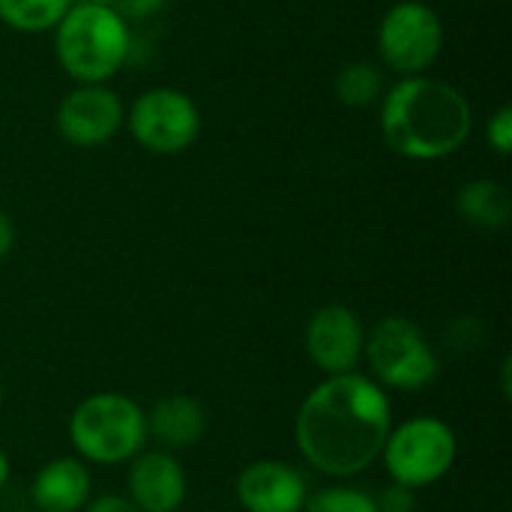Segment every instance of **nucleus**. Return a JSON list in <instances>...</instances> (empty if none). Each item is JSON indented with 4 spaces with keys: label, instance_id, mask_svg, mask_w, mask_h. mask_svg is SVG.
Wrapping results in <instances>:
<instances>
[{
    "label": "nucleus",
    "instance_id": "1",
    "mask_svg": "<svg viewBox=\"0 0 512 512\" xmlns=\"http://www.w3.org/2000/svg\"><path fill=\"white\" fill-rule=\"evenodd\" d=\"M393 429L384 387L366 375H330L300 405L297 447L327 477H354L381 459Z\"/></svg>",
    "mask_w": 512,
    "mask_h": 512
},
{
    "label": "nucleus",
    "instance_id": "2",
    "mask_svg": "<svg viewBox=\"0 0 512 512\" xmlns=\"http://www.w3.org/2000/svg\"><path fill=\"white\" fill-rule=\"evenodd\" d=\"M474 126L465 93L429 75L402 78L384 93L381 132L390 150L405 159L432 162L456 153Z\"/></svg>",
    "mask_w": 512,
    "mask_h": 512
},
{
    "label": "nucleus",
    "instance_id": "3",
    "mask_svg": "<svg viewBox=\"0 0 512 512\" xmlns=\"http://www.w3.org/2000/svg\"><path fill=\"white\" fill-rule=\"evenodd\" d=\"M54 30L57 60L78 84H102L129 57V27L108 6L72 3Z\"/></svg>",
    "mask_w": 512,
    "mask_h": 512
},
{
    "label": "nucleus",
    "instance_id": "4",
    "mask_svg": "<svg viewBox=\"0 0 512 512\" xmlns=\"http://www.w3.org/2000/svg\"><path fill=\"white\" fill-rule=\"evenodd\" d=\"M69 441L81 459L120 465L138 456L147 441L144 411L120 393H93L69 417Z\"/></svg>",
    "mask_w": 512,
    "mask_h": 512
},
{
    "label": "nucleus",
    "instance_id": "5",
    "mask_svg": "<svg viewBox=\"0 0 512 512\" xmlns=\"http://www.w3.org/2000/svg\"><path fill=\"white\" fill-rule=\"evenodd\" d=\"M381 459L393 483L423 489L438 483L456 462V435L438 417H414L390 429Z\"/></svg>",
    "mask_w": 512,
    "mask_h": 512
},
{
    "label": "nucleus",
    "instance_id": "6",
    "mask_svg": "<svg viewBox=\"0 0 512 512\" xmlns=\"http://www.w3.org/2000/svg\"><path fill=\"white\" fill-rule=\"evenodd\" d=\"M363 354L369 357L372 375L393 390H420L438 375V357L432 345L426 342L423 330L402 315L381 318L369 333Z\"/></svg>",
    "mask_w": 512,
    "mask_h": 512
},
{
    "label": "nucleus",
    "instance_id": "7",
    "mask_svg": "<svg viewBox=\"0 0 512 512\" xmlns=\"http://www.w3.org/2000/svg\"><path fill=\"white\" fill-rule=\"evenodd\" d=\"M444 27L435 9L417 0H402L387 9L378 27V48L384 63L402 78L423 75L441 54Z\"/></svg>",
    "mask_w": 512,
    "mask_h": 512
},
{
    "label": "nucleus",
    "instance_id": "8",
    "mask_svg": "<svg viewBox=\"0 0 512 512\" xmlns=\"http://www.w3.org/2000/svg\"><path fill=\"white\" fill-rule=\"evenodd\" d=\"M129 129L144 150L171 156L198 138L201 114L186 93L174 87H153L132 102Z\"/></svg>",
    "mask_w": 512,
    "mask_h": 512
},
{
    "label": "nucleus",
    "instance_id": "9",
    "mask_svg": "<svg viewBox=\"0 0 512 512\" xmlns=\"http://www.w3.org/2000/svg\"><path fill=\"white\" fill-rule=\"evenodd\" d=\"M123 102L102 84H78L57 105V132L72 147H99L117 135Z\"/></svg>",
    "mask_w": 512,
    "mask_h": 512
},
{
    "label": "nucleus",
    "instance_id": "10",
    "mask_svg": "<svg viewBox=\"0 0 512 512\" xmlns=\"http://www.w3.org/2000/svg\"><path fill=\"white\" fill-rule=\"evenodd\" d=\"M366 348V330L360 318L345 306H324L306 327V351L312 363L327 375L354 372Z\"/></svg>",
    "mask_w": 512,
    "mask_h": 512
},
{
    "label": "nucleus",
    "instance_id": "11",
    "mask_svg": "<svg viewBox=\"0 0 512 512\" xmlns=\"http://www.w3.org/2000/svg\"><path fill=\"white\" fill-rule=\"evenodd\" d=\"M237 498L246 512H303L306 480L285 462L261 459L240 471Z\"/></svg>",
    "mask_w": 512,
    "mask_h": 512
},
{
    "label": "nucleus",
    "instance_id": "12",
    "mask_svg": "<svg viewBox=\"0 0 512 512\" xmlns=\"http://www.w3.org/2000/svg\"><path fill=\"white\" fill-rule=\"evenodd\" d=\"M186 498V474L180 462L165 453H144L129 468V501L141 512H177Z\"/></svg>",
    "mask_w": 512,
    "mask_h": 512
},
{
    "label": "nucleus",
    "instance_id": "13",
    "mask_svg": "<svg viewBox=\"0 0 512 512\" xmlns=\"http://www.w3.org/2000/svg\"><path fill=\"white\" fill-rule=\"evenodd\" d=\"M144 420H147V435H153L165 450H186L198 444L207 429V414L201 402L183 393L159 399L153 411L144 414Z\"/></svg>",
    "mask_w": 512,
    "mask_h": 512
},
{
    "label": "nucleus",
    "instance_id": "14",
    "mask_svg": "<svg viewBox=\"0 0 512 512\" xmlns=\"http://www.w3.org/2000/svg\"><path fill=\"white\" fill-rule=\"evenodd\" d=\"M90 495V474L78 459L48 462L30 489V498L39 512H75Z\"/></svg>",
    "mask_w": 512,
    "mask_h": 512
},
{
    "label": "nucleus",
    "instance_id": "15",
    "mask_svg": "<svg viewBox=\"0 0 512 512\" xmlns=\"http://www.w3.org/2000/svg\"><path fill=\"white\" fill-rule=\"evenodd\" d=\"M456 207L462 219H468L474 228H483V231L504 228L512 213L510 192L498 180H471L468 186L459 189Z\"/></svg>",
    "mask_w": 512,
    "mask_h": 512
},
{
    "label": "nucleus",
    "instance_id": "16",
    "mask_svg": "<svg viewBox=\"0 0 512 512\" xmlns=\"http://www.w3.org/2000/svg\"><path fill=\"white\" fill-rule=\"evenodd\" d=\"M72 0H0V21L21 33H42L60 24Z\"/></svg>",
    "mask_w": 512,
    "mask_h": 512
},
{
    "label": "nucleus",
    "instance_id": "17",
    "mask_svg": "<svg viewBox=\"0 0 512 512\" xmlns=\"http://www.w3.org/2000/svg\"><path fill=\"white\" fill-rule=\"evenodd\" d=\"M381 93H384V75L378 66H372L366 60L348 63L336 75V96H339V102H345L351 108L372 105Z\"/></svg>",
    "mask_w": 512,
    "mask_h": 512
},
{
    "label": "nucleus",
    "instance_id": "18",
    "mask_svg": "<svg viewBox=\"0 0 512 512\" xmlns=\"http://www.w3.org/2000/svg\"><path fill=\"white\" fill-rule=\"evenodd\" d=\"M303 512H378L375 501L366 492L357 489H324L318 495H309Z\"/></svg>",
    "mask_w": 512,
    "mask_h": 512
},
{
    "label": "nucleus",
    "instance_id": "19",
    "mask_svg": "<svg viewBox=\"0 0 512 512\" xmlns=\"http://www.w3.org/2000/svg\"><path fill=\"white\" fill-rule=\"evenodd\" d=\"M489 144L495 153L507 156L512 150V108L504 105L495 111V117L489 120Z\"/></svg>",
    "mask_w": 512,
    "mask_h": 512
},
{
    "label": "nucleus",
    "instance_id": "20",
    "mask_svg": "<svg viewBox=\"0 0 512 512\" xmlns=\"http://www.w3.org/2000/svg\"><path fill=\"white\" fill-rule=\"evenodd\" d=\"M162 6L165 0H117L114 12L123 21H144V18H153Z\"/></svg>",
    "mask_w": 512,
    "mask_h": 512
},
{
    "label": "nucleus",
    "instance_id": "21",
    "mask_svg": "<svg viewBox=\"0 0 512 512\" xmlns=\"http://www.w3.org/2000/svg\"><path fill=\"white\" fill-rule=\"evenodd\" d=\"M375 501V510L378 512H411L414 507V498H411V489L405 486H390L381 498H372Z\"/></svg>",
    "mask_w": 512,
    "mask_h": 512
},
{
    "label": "nucleus",
    "instance_id": "22",
    "mask_svg": "<svg viewBox=\"0 0 512 512\" xmlns=\"http://www.w3.org/2000/svg\"><path fill=\"white\" fill-rule=\"evenodd\" d=\"M87 512H141L129 498H120V495H105L99 501H93Z\"/></svg>",
    "mask_w": 512,
    "mask_h": 512
},
{
    "label": "nucleus",
    "instance_id": "23",
    "mask_svg": "<svg viewBox=\"0 0 512 512\" xmlns=\"http://www.w3.org/2000/svg\"><path fill=\"white\" fill-rule=\"evenodd\" d=\"M12 243H15V228H12L9 216L0 210V258H6L12 252Z\"/></svg>",
    "mask_w": 512,
    "mask_h": 512
},
{
    "label": "nucleus",
    "instance_id": "24",
    "mask_svg": "<svg viewBox=\"0 0 512 512\" xmlns=\"http://www.w3.org/2000/svg\"><path fill=\"white\" fill-rule=\"evenodd\" d=\"M6 480H9V462H6V456L0 450V489L6 486Z\"/></svg>",
    "mask_w": 512,
    "mask_h": 512
},
{
    "label": "nucleus",
    "instance_id": "25",
    "mask_svg": "<svg viewBox=\"0 0 512 512\" xmlns=\"http://www.w3.org/2000/svg\"><path fill=\"white\" fill-rule=\"evenodd\" d=\"M78 3H90V6H108V9H114V6H117V0H78Z\"/></svg>",
    "mask_w": 512,
    "mask_h": 512
},
{
    "label": "nucleus",
    "instance_id": "26",
    "mask_svg": "<svg viewBox=\"0 0 512 512\" xmlns=\"http://www.w3.org/2000/svg\"><path fill=\"white\" fill-rule=\"evenodd\" d=\"M0 399H3V390H0Z\"/></svg>",
    "mask_w": 512,
    "mask_h": 512
}]
</instances>
